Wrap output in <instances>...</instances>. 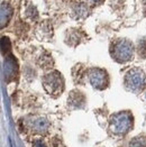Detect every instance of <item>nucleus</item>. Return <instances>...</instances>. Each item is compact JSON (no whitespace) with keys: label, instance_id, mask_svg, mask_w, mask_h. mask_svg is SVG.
<instances>
[{"label":"nucleus","instance_id":"obj_2","mask_svg":"<svg viewBox=\"0 0 146 147\" xmlns=\"http://www.w3.org/2000/svg\"><path fill=\"white\" fill-rule=\"evenodd\" d=\"M125 86L132 92H141L146 86V75L139 69H133L125 75Z\"/></svg>","mask_w":146,"mask_h":147},{"label":"nucleus","instance_id":"obj_4","mask_svg":"<svg viewBox=\"0 0 146 147\" xmlns=\"http://www.w3.org/2000/svg\"><path fill=\"white\" fill-rule=\"evenodd\" d=\"M43 84H44L45 90L49 94H53V96L60 94L63 91V88H64L63 78H62L61 74L56 71L46 74L43 78Z\"/></svg>","mask_w":146,"mask_h":147},{"label":"nucleus","instance_id":"obj_3","mask_svg":"<svg viewBox=\"0 0 146 147\" xmlns=\"http://www.w3.org/2000/svg\"><path fill=\"white\" fill-rule=\"evenodd\" d=\"M133 119L128 112H119L115 115L111 119L110 128L114 134L116 135H124L132 128Z\"/></svg>","mask_w":146,"mask_h":147},{"label":"nucleus","instance_id":"obj_1","mask_svg":"<svg viewBox=\"0 0 146 147\" xmlns=\"http://www.w3.org/2000/svg\"><path fill=\"white\" fill-rule=\"evenodd\" d=\"M111 57L119 63H126L133 60L134 46L127 39H118L111 44L110 47Z\"/></svg>","mask_w":146,"mask_h":147},{"label":"nucleus","instance_id":"obj_5","mask_svg":"<svg viewBox=\"0 0 146 147\" xmlns=\"http://www.w3.org/2000/svg\"><path fill=\"white\" fill-rule=\"evenodd\" d=\"M89 80H90V83L92 84V86L96 89H99V90L107 88L108 83H109L108 74L106 71H103L101 69H91L89 71Z\"/></svg>","mask_w":146,"mask_h":147},{"label":"nucleus","instance_id":"obj_6","mask_svg":"<svg viewBox=\"0 0 146 147\" xmlns=\"http://www.w3.org/2000/svg\"><path fill=\"white\" fill-rule=\"evenodd\" d=\"M88 2V5L90 6H97V5H100L103 2V0H85Z\"/></svg>","mask_w":146,"mask_h":147},{"label":"nucleus","instance_id":"obj_7","mask_svg":"<svg viewBox=\"0 0 146 147\" xmlns=\"http://www.w3.org/2000/svg\"><path fill=\"white\" fill-rule=\"evenodd\" d=\"M144 7H145V9H146V0L144 1Z\"/></svg>","mask_w":146,"mask_h":147}]
</instances>
